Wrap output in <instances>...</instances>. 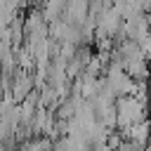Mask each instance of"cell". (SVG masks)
I'll return each mask as SVG.
<instances>
[{"label": "cell", "instance_id": "1", "mask_svg": "<svg viewBox=\"0 0 151 151\" xmlns=\"http://www.w3.org/2000/svg\"><path fill=\"white\" fill-rule=\"evenodd\" d=\"M113 106H116V125L120 130H127V127L146 120V104H144V97H139V94L116 97Z\"/></svg>", "mask_w": 151, "mask_h": 151}, {"label": "cell", "instance_id": "2", "mask_svg": "<svg viewBox=\"0 0 151 151\" xmlns=\"http://www.w3.org/2000/svg\"><path fill=\"white\" fill-rule=\"evenodd\" d=\"M45 149H52L50 139H38V142H33V144L28 146V151H45Z\"/></svg>", "mask_w": 151, "mask_h": 151}]
</instances>
